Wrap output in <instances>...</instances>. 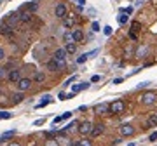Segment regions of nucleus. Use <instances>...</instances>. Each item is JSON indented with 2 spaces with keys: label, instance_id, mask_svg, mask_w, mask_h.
<instances>
[{
  "label": "nucleus",
  "instance_id": "obj_1",
  "mask_svg": "<svg viewBox=\"0 0 157 146\" xmlns=\"http://www.w3.org/2000/svg\"><path fill=\"white\" fill-rule=\"evenodd\" d=\"M122 111H124V101L117 99V101H114V103L108 104V113L110 115H119Z\"/></svg>",
  "mask_w": 157,
  "mask_h": 146
},
{
  "label": "nucleus",
  "instance_id": "obj_2",
  "mask_svg": "<svg viewBox=\"0 0 157 146\" xmlns=\"http://www.w3.org/2000/svg\"><path fill=\"white\" fill-rule=\"evenodd\" d=\"M93 127H94V125H93L91 122H82V123L79 125V132H80L82 136H91Z\"/></svg>",
  "mask_w": 157,
  "mask_h": 146
},
{
  "label": "nucleus",
  "instance_id": "obj_3",
  "mask_svg": "<svg viewBox=\"0 0 157 146\" xmlns=\"http://www.w3.org/2000/svg\"><path fill=\"white\" fill-rule=\"evenodd\" d=\"M65 66V61H58V59H51V61H47V68L51 70V71H56V70H61Z\"/></svg>",
  "mask_w": 157,
  "mask_h": 146
},
{
  "label": "nucleus",
  "instance_id": "obj_4",
  "mask_svg": "<svg viewBox=\"0 0 157 146\" xmlns=\"http://www.w3.org/2000/svg\"><path fill=\"white\" fill-rule=\"evenodd\" d=\"M140 99H142V103H143V104H148V106H150V104H154V103H155L157 96H155V92H145Z\"/></svg>",
  "mask_w": 157,
  "mask_h": 146
},
{
  "label": "nucleus",
  "instance_id": "obj_5",
  "mask_svg": "<svg viewBox=\"0 0 157 146\" xmlns=\"http://www.w3.org/2000/svg\"><path fill=\"white\" fill-rule=\"evenodd\" d=\"M30 87H32V78H21V80L18 82L19 92H25V91H28Z\"/></svg>",
  "mask_w": 157,
  "mask_h": 146
},
{
  "label": "nucleus",
  "instance_id": "obj_6",
  "mask_svg": "<svg viewBox=\"0 0 157 146\" xmlns=\"http://www.w3.org/2000/svg\"><path fill=\"white\" fill-rule=\"evenodd\" d=\"M54 14H56V17L65 19V17H66V5H65V4H58L56 9H54Z\"/></svg>",
  "mask_w": 157,
  "mask_h": 146
},
{
  "label": "nucleus",
  "instance_id": "obj_7",
  "mask_svg": "<svg viewBox=\"0 0 157 146\" xmlns=\"http://www.w3.org/2000/svg\"><path fill=\"white\" fill-rule=\"evenodd\" d=\"M7 78H9V82H19L21 80V71L19 70H11L9 71V75H7Z\"/></svg>",
  "mask_w": 157,
  "mask_h": 146
},
{
  "label": "nucleus",
  "instance_id": "obj_8",
  "mask_svg": "<svg viewBox=\"0 0 157 146\" xmlns=\"http://www.w3.org/2000/svg\"><path fill=\"white\" fill-rule=\"evenodd\" d=\"M121 134L122 136H133L134 134V127H133V125H129V123L121 125Z\"/></svg>",
  "mask_w": 157,
  "mask_h": 146
},
{
  "label": "nucleus",
  "instance_id": "obj_9",
  "mask_svg": "<svg viewBox=\"0 0 157 146\" xmlns=\"http://www.w3.org/2000/svg\"><path fill=\"white\" fill-rule=\"evenodd\" d=\"M103 132H105V125H103V123H98V125H94V127H93L91 136H93V137H98V136H101Z\"/></svg>",
  "mask_w": 157,
  "mask_h": 146
},
{
  "label": "nucleus",
  "instance_id": "obj_10",
  "mask_svg": "<svg viewBox=\"0 0 157 146\" xmlns=\"http://www.w3.org/2000/svg\"><path fill=\"white\" fill-rule=\"evenodd\" d=\"M53 57L58 59V61H65V59H66V51H65V47H63V49H56Z\"/></svg>",
  "mask_w": 157,
  "mask_h": 146
},
{
  "label": "nucleus",
  "instance_id": "obj_11",
  "mask_svg": "<svg viewBox=\"0 0 157 146\" xmlns=\"http://www.w3.org/2000/svg\"><path fill=\"white\" fill-rule=\"evenodd\" d=\"M72 38H73V44H75V42H82V40H84V33H82V30H73Z\"/></svg>",
  "mask_w": 157,
  "mask_h": 146
},
{
  "label": "nucleus",
  "instance_id": "obj_12",
  "mask_svg": "<svg viewBox=\"0 0 157 146\" xmlns=\"http://www.w3.org/2000/svg\"><path fill=\"white\" fill-rule=\"evenodd\" d=\"M106 111H108V104L106 103H101V104L96 106V113L98 115H106Z\"/></svg>",
  "mask_w": 157,
  "mask_h": 146
},
{
  "label": "nucleus",
  "instance_id": "obj_13",
  "mask_svg": "<svg viewBox=\"0 0 157 146\" xmlns=\"http://www.w3.org/2000/svg\"><path fill=\"white\" fill-rule=\"evenodd\" d=\"M87 87H89V83H77V85L72 87V92L77 94V92H80V91H84V89H87Z\"/></svg>",
  "mask_w": 157,
  "mask_h": 146
},
{
  "label": "nucleus",
  "instance_id": "obj_14",
  "mask_svg": "<svg viewBox=\"0 0 157 146\" xmlns=\"http://www.w3.org/2000/svg\"><path fill=\"white\" fill-rule=\"evenodd\" d=\"M0 33H2V35H7V37H11L12 33H14V30H12V26H0Z\"/></svg>",
  "mask_w": 157,
  "mask_h": 146
},
{
  "label": "nucleus",
  "instance_id": "obj_15",
  "mask_svg": "<svg viewBox=\"0 0 157 146\" xmlns=\"http://www.w3.org/2000/svg\"><path fill=\"white\" fill-rule=\"evenodd\" d=\"M65 28H72L75 25V16H70V17H65Z\"/></svg>",
  "mask_w": 157,
  "mask_h": 146
},
{
  "label": "nucleus",
  "instance_id": "obj_16",
  "mask_svg": "<svg viewBox=\"0 0 157 146\" xmlns=\"http://www.w3.org/2000/svg\"><path fill=\"white\" fill-rule=\"evenodd\" d=\"M51 99H53L51 96H44V97H42V101L37 104V108H44V106H47V104L51 103Z\"/></svg>",
  "mask_w": 157,
  "mask_h": 146
},
{
  "label": "nucleus",
  "instance_id": "obj_17",
  "mask_svg": "<svg viewBox=\"0 0 157 146\" xmlns=\"http://www.w3.org/2000/svg\"><path fill=\"white\" fill-rule=\"evenodd\" d=\"M33 80H35L37 83H42L44 80H46V75H44L42 71H35V75H33Z\"/></svg>",
  "mask_w": 157,
  "mask_h": 146
},
{
  "label": "nucleus",
  "instance_id": "obj_18",
  "mask_svg": "<svg viewBox=\"0 0 157 146\" xmlns=\"http://www.w3.org/2000/svg\"><path fill=\"white\" fill-rule=\"evenodd\" d=\"M23 99H25L23 92H18V94H14V96H12V103H14V104H19V103L23 101Z\"/></svg>",
  "mask_w": 157,
  "mask_h": 146
},
{
  "label": "nucleus",
  "instance_id": "obj_19",
  "mask_svg": "<svg viewBox=\"0 0 157 146\" xmlns=\"http://www.w3.org/2000/svg\"><path fill=\"white\" fill-rule=\"evenodd\" d=\"M65 51H66V54H73L77 51V45L75 44H66L65 45Z\"/></svg>",
  "mask_w": 157,
  "mask_h": 146
},
{
  "label": "nucleus",
  "instance_id": "obj_20",
  "mask_svg": "<svg viewBox=\"0 0 157 146\" xmlns=\"http://www.w3.org/2000/svg\"><path fill=\"white\" fill-rule=\"evenodd\" d=\"M155 125H157V115H154V117H150L148 120H147V127H155Z\"/></svg>",
  "mask_w": 157,
  "mask_h": 146
},
{
  "label": "nucleus",
  "instance_id": "obj_21",
  "mask_svg": "<svg viewBox=\"0 0 157 146\" xmlns=\"http://www.w3.org/2000/svg\"><path fill=\"white\" fill-rule=\"evenodd\" d=\"M16 134V131H7V132H4L2 136H0V141H5V139H9V137H12Z\"/></svg>",
  "mask_w": 157,
  "mask_h": 146
},
{
  "label": "nucleus",
  "instance_id": "obj_22",
  "mask_svg": "<svg viewBox=\"0 0 157 146\" xmlns=\"http://www.w3.org/2000/svg\"><path fill=\"white\" fill-rule=\"evenodd\" d=\"M37 7H38V4H37V2H30V4H26V5H25V9H26V11H30V12L37 11Z\"/></svg>",
  "mask_w": 157,
  "mask_h": 146
},
{
  "label": "nucleus",
  "instance_id": "obj_23",
  "mask_svg": "<svg viewBox=\"0 0 157 146\" xmlns=\"http://www.w3.org/2000/svg\"><path fill=\"white\" fill-rule=\"evenodd\" d=\"M19 19L23 21V23H28V21H32V14H30V12H25V14L19 16Z\"/></svg>",
  "mask_w": 157,
  "mask_h": 146
},
{
  "label": "nucleus",
  "instance_id": "obj_24",
  "mask_svg": "<svg viewBox=\"0 0 157 146\" xmlns=\"http://www.w3.org/2000/svg\"><path fill=\"white\" fill-rule=\"evenodd\" d=\"M117 21H119V25H126L127 23V16L126 14H119L117 16Z\"/></svg>",
  "mask_w": 157,
  "mask_h": 146
},
{
  "label": "nucleus",
  "instance_id": "obj_25",
  "mask_svg": "<svg viewBox=\"0 0 157 146\" xmlns=\"http://www.w3.org/2000/svg\"><path fill=\"white\" fill-rule=\"evenodd\" d=\"M77 146H93V141H89V139H80L77 143Z\"/></svg>",
  "mask_w": 157,
  "mask_h": 146
},
{
  "label": "nucleus",
  "instance_id": "obj_26",
  "mask_svg": "<svg viewBox=\"0 0 157 146\" xmlns=\"http://www.w3.org/2000/svg\"><path fill=\"white\" fill-rule=\"evenodd\" d=\"M12 115L9 113V111H2V113H0V120H7V118H11Z\"/></svg>",
  "mask_w": 157,
  "mask_h": 146
},
{
  "label": "nucleus",
  "instance_id": "obj_27",
  "mask_svg": "<svg viewBox=\"0 0 157 146\" xmlns=\"http://www.w3.org/2000/svg\"><path fill=\"white\" fill-rule=\"evenodd\" d=\"M46 146H59V144H58L56 139H47V141H46Z\"/></svg>",
  "mask_w": 157,
  "mask_h": 146
},
{
  "label": "nucleus",
  "instance_id": "obj_28",
  "mask_svg": "<svg viewBox=\"0 0 157 146\" xmlns=\"http://www.w3.org/2000/svg\"><path fill=\"white\" fill-rule=\"evenodd\" d=\"M68 118H72V111H65L61 115V120H68Z\"/></svg>",
  "mask_w": 157,
  "mask_h": 146
},
{
  "label": "nucleus",
  "instance_id": "obj_29",
  "mask_svg": "<svg viewBox=\"0 0 157 146\" xmlns=\"http://www.w3.org/2000/svg\"><path fill=\"white\" fill-rule=\"evenodd\" d=\"M86 59H87V54H82L80 57H77V63H79V65H82V63H86Z\"/></svg>",
  "mask_w": 157,
  "mask_h": 146
},
{
  "label": "nucleus",
  "instance_id": "obj_30",
  "mask_svg": "<svg viewBox=\"0 0 157 146\" xmlns=\"http://www.w3.org/2000/svg\"><path fill=\"white\" fill-rule=\"evenodd\" d=\"M140 28H142V25H140V23H133V26H131V30H133L134 33H136V31H138Z\"/></svg>",
  "mask_w": 157,
  "mask_h": 146
},
{
  "label": "nucleus",
  "instance_id": "obj_31",
  "mask_svg": "<svg viewBox=\"0 0 157 146\" xmlns=\"http://www.w3.org/2000/svg\"><path fill=\"white\" fill-rule=\"evenodd\" d=\"M9 21H11V23H16V21H18V14H9Z\"/></svg>",
  "mask_w": 157,
  "mask_h": 146
},
{
  "label": "nucleus",
  "instance_id": "obj_32",
  "mask_svg": "<svg viewBox=\"0 0 157 146\" xmlns=\"http://www.w3.org/2000/svg\"><path fill=\"white\" fill-rule=\"evenodd\" d=\"M103 33H105L106 37H108V35H112V28H110V26H105V28H103Z\"/></svg>",
  "mask_w": 157,
  "mask_h": 146
},
{
  "label": "nucleus",
  "instance_id": "obj_33",
  "mask_svg": "<svg viewBox=\"0 0 157 146\" xmlns=\"http://www.w3.org/2000/svg\"><path fill=\"white\" fill-rule=\"evenodd\" d=\"M7 75H9V71H5L4 68H0V78H5Z\"/></svg>",
  "mask_w": 157,
  "mask_h": 146
},
{
  "label": "nucleus",
  "instance_id": "obj_34",
  "mask_svg": "<svg viewBox=\"0 0 157 146\" xmlns=\"http://www.w3.org/2000/svg\"><path fill=\"white\" fill-rule=\"evenodd\" d=\"M148 141H157V132H152V134L148 136Z\"/></svg>",
  "mask_w": 157,
  "mask_h": 146
},
{
  "label": "nucleus",
  "instance_id": "obj_35",
  "mask_svg": "<svg viewBox=\"0 0 157 146\" xmlns=\"http://www.w3.org/2000/svg\"><path fill=\"white\" fill-rule=\"evenodd\" d=\"M94 31H100V25L98 23H93V33Z\"/></svg>",
  "mask_w": 157,
  "mask_h": 146
},
{
  "label": "nucleus",
  "instance_id": "obj_36",
  "mask_svg": "<svg viewBox=\"0 0 157 146\" xmlns=\"http://www.w3.org/2000/svg\"><path fill=\"white\" fill-rule=\"evenodd\" d=\"M66 96H68V94H65V92H59V96H58V97H59L61 101H65V99H66Z\"/></svg>",
  "mask_w": 157,
  "mask_h": 146
},
{
  "label": "nucleus",
  "instance_id": "obj_37",
  "mask_svg": "<svg viewBox=\"0 0 157 146\" xmlns=\"http://www.w3.org/2000/svg\"><path fill=\"white\" fill-rule=\"evenodd\" d=\"M73 80H75V77H70V78H68V80H66V82H65V85H70V83H72V82H73Z\"/></svg>",
  "mask_w": 157,
  "mask_h": 146
},
{
  "label": "nucleus",
  "instance_id": "obj_38",
  "mask_svg": "<svg viewBox=\"0 0 157 146\" xmlns=\"http://www.w3.org/2000/svg\"><path fill=\"white\" fill-rule=\"evenodd\" d=\"M147 85H150V83H148V82H143V83H140L138 87H140V89H143V87H147Z\"/></svg>",
  "mask_w": 157,
  "mask_h": 146
},
{
  "label": "nucleus",
  "instance_id": "obj_39",
  "mask_svg": "<svg viewBox=\"0 0 157 146\" xmlns=\"http://www.w3.org/2000/svg\"><path fill=\"white\" fill-rule=\"evenodd\" d=\"M91 82H100V77H98V75H94V77L91 78Z\"/></svg>",
  "mask_w": 157,
  "mask_h": 146
},
{
  "label": "nucleus",
  "instance_id": "obj_40",
  "mask_svg": "<svg viewBox=\"0 0 157 146\" xmlns=\"http://www.w3.org/2000/svg\"><path fill=\"white\" fill-rule=\"evenodd\" d=\"M53 122H54V125H56V123H59V122H61V117H56V118H54Z\"/></svg>",
  "mask_w": 157,
  "mask_h": 146
},
{
  "label": "nucleus",
  "instance_id": "obj_41",
  "mask_svg": "<svg viewBox=\"0 0 157 146\" xmlns=\"http://www.w3.org/2000/svg\"><path fill=\"white\" fill-rule=\"evenodd\" d=\"M44 123V118H40V120H35V125H42Z\"/></svg>",
  "mask_w": 157,
  "mask_h": 146
},
{
  "label": "nucleus",
  "instance_id": "obj_42",
  "mask_svg": "<svg viewBox=\"0 0 157 146\" xmlns=\"http://www.w3.org/2000/svg\"><path fill=\"white\" fill-rule=\"evenodd\" d=\"M5 57V52H4V49H0V59H4Z\"/></svg>",
  "mask_w": 157,
  "mask_h": 146
},
{
  "label": "nucleus",
  "instance_id": "obj_43",
  "mask_svg": "<svg viewBox=\"0 0 157 146\" xmlns=\"http://www.w3.org/2000/svg\"><path fill=\"white\" fill-rule=\"evenodd\" d=\"M77 2H79V5H84V4H86V0H77Z\"/></svg>",
  "mask_w": 157,
  "mask_h": 146
},
{
  "label": "nucleus",
  "instance_id": "obj_44",
  "mask_svg": "<svg viewBox=\"0 0 157 146\" xmlns=\"http://www.w3.org/2000/svg\"><path fill=\"white\" fill-rule=\"evenodd\" d=\"M9 146H19V144H18V143H11Z\"/></svg>",
  "mask_w": 157,
  "mask_h": 146
},
{
  "label": "nucleus",
  "instance_id": "obj_45",
  "mask_svg": "<svg viewBox=\"0 0 157 146\" xmlns=\"http://www.w3.org/2000/svg\"><path fill=\"white\" fill-rule=\"evenodd\" d=\"M127 146H136V144H134V143H129V144H127Z\"/></svg>",
  "mask_w": 157,
  "mask_h": 146
}]
</instances>
